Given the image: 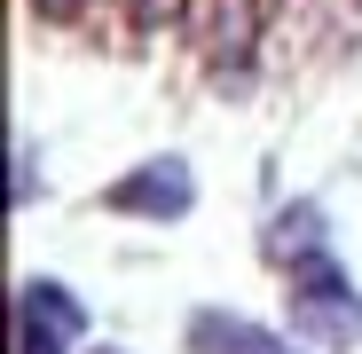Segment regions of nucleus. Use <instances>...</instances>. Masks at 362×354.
Here are the masks:
<instances>
[{
    "label": "nucleus",
    "mask_w": 362,
    "mask_h": 354,
    "mask_svg": "<svg viewBox=\"0 0 362 354\" xmlns=\"http://www.w3.org/2000/svg\"><path fill=\"white\" fill-rule=\"evenodd\" d=\"M284 307H291V338H308L323 354H354L362 346V291L331 260V244L284 268Z\"/></svg>",
    "instance_id": "f257e3e1"
},
{
    "label": "nucleus",
    "mask_w": 362,
    "mask_h": 354,
    "mask_svg": "<svg viewBox=\"0 0 362 354\" xmlns=\"http://www.w3.org/2000/svg\"><path fill=\"white\" fill-rule=\"evenodd\" d=\"M8 331H16V354H79L87 307H79L71 283L24 276V283H16V307H8Z\"/></svg>",
    "instance_id": "f03ea898"
},
{
    "label": "nucleus",
    "mask_w": 362,
    "mask_h": 354,
    "mask_svg": "<svg viewBox=\"0 0 362 354\" xmlns=\"http://www.w3.org/2000/svg\"><path fill=\"white\" fill-rule=\"evenodd\" d=\"M189 205H197V173H189V158H142V165H127L118 182L103 189V213H127V220H189Z\"/></svg>",
    "instance_id": "7ed1b4c3"
},
{
    "label": "nucleus",
    "mask_w": 362,
    "mask_h": 354,
    "mask_svg": "<svg viewBox=\"0 0 362 354\" xmlns=\"http://www.w3.org/2000/svg\"><path fill=\"white\" fill-rule=\"evenodd\" d=\"M181 346L189 354H299L284 331H268L252 315H228V307H197L189 331H181Z\"/></svg>",
    "instance_id": "20e7f679"
},
{
    "label": "nucleus",
    "mask_w": 362,
    "mask_h": 354,
    "mask_svg": "<svg viewBox=\"0 0 362 354\" xmlns=\"http://www.w3.org/2000/svg\"><path fill=\"white\" fill-rule=\"evenodd\" d=\"M260 244H268V260H276V268H291V260L323 252V244H331L323 205H308V197H299V205H276V220H268V236H260Z\"/></svg>",
    "instance_id": "39448f33"
},
{
    "label": "nucleus",
    "mask_w": 362,
    "mask_h": 354,
    "mask_svg": "<svg viewBox=\"0 0 362 354\" xmlns=\"http://www.w3.org/2000/svg\"><path fill=\"white\" fill-rule=\"evenodd\" d=\"M213 40V64H245V55H252V32H260V8H252V0H213V24H205Z\"/></svg>",
    "instance_id": "423d86ee"
},
{
    "label": "nucleus",
    "mask_w": 362,
    "mask_h": 354,
    "mask_svg": "<svg viewBox=\"0 0 362 354\" xmlns=\"http://www.w3.org/2000/svg\"><path fill=\"white\" fill-rule=\"evenodd\" d=\"M127 16H134V32H165V24H181V0H127Z\"/></svg>",
    "instance_id": "0eeeda50"
},
{
    "label": "nucleus",
    "mask_w": 362,
    "mask_h": 354,
    "mask_svg": "<svg viewBox=\"0 0 362 354\" xmlns=\"http://www.w3.org/2000/svg\"><path fill=\"white\" fill-rule=\"evenodd\" d=\"M32 189H40V182H32V142H16V173H8V205L24 213V205H32Z\"/></svg>",
    "instance_id": "6e6552de"
},
{
    "label": "nucleus",
    "mask_w": 362,
    "mask_h": 354,
    "mask_svg": "<svg viewBox=\"0 0 362 354\" xmlns=\"http://www.w3.org/2000/svg\"><path fill=\"white\" fill-rule=\"evenodd\" d=\"M32 8H40L47 24H71V16H87V8H95V0H32Z\"/></svg>",
    "instance_id": "1a4fd4ad"
},
{
    "label": "nucleus",
    "mask_w": 362,
    "mask_h": 354,
    "mask_svg": "<svg viewBox=\"0 0 362 354\" xmlns=\"http://www.w3.org/2000/svg\"><path fill=\"white\" fill-rule=\"evenodd\" d=\"M87 354H127V346H87Z\"/></svg>",
    "instance_id": "9d476101"
}]
</instances>
